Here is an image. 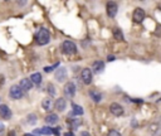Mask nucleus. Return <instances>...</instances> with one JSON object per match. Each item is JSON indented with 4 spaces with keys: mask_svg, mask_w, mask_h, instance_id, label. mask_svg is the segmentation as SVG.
Returning a JSON list of instances; mask_svg holds the SVG:
<instances>
[{
    "mask_svg": "<svg viewBox=\"0 0 161 136\" xmlns=\"http://www.w3.org/2000/svg\"><path fill=\"white\" fill-rule=\"evenodd\" d=\"M62 50H63V53H66L68 56L76 54L77 53V45L71 40H64L62 43Z\"/></svg>",
    "mask_w": 161,
    "mask_h": 136,
    "instance_id": "2",
    "label": "nucleus"
},
{
    "mask_svg": "<svg viewBox=\"0 0 161 136\" xmlns=\"http://www.w3.org/2000/svg\"><path fill=\"white\" fill-rule=\"evenodd\" d=\"M113 37H115L117 40H123V34L121 32V29H119V28H115L113 29Z\"/></svg>",
    "mask_w": 161,
    "mask_h": 136,
    "instance_id": "20",
    "label": "nucleus"
},
{
    "mask_svg": "<svg viewBox=\"0 0 161 136\" xmlns=\"http://www.w3.org/2000/svg\"><path fill=\"white\" fill-rule=\"evenodd\" d=\"M58 66H59V63H56L54 66H50V67H45L44 71H45V72H50V71H53V69H54L56 67H58Z\"/></svg>",
    "mask_w": 161,
    "mask_h": 136,
    "instance_id": "26",
    "label": "nucleus"
},
{
    "mask_svg": "<svg viewBox=\"0 0 161 136\" xmlns=\"http://www.w3.org/2000/svg\"><path fill=\"white\" fill-rule=\"evenodd\" d=\"M58 116L56 113H50V115H48V116L45 117V122L48 124V125H54V124H57L58 122Z\"/></svg>",
    "mask_w": 161,
    "mask_h": 136,
    "instance_id": "15",
    "label": "nucleus"
},
{
    "mask_svg": "<svg viewBox=\"0 0 161 136\" xmlns=\"http://www.w3.org/2000/svg\"><path fill=\"white\" fill-rule=\"evenodd\" d=\"M56 80L58 81V82H64V81H66L67 80V69H66V68H64V67H61L59 68V69H58L57 72H56Z\"/></svg>",
    "mask_w": 161,
    "mask_h": 136,
    "instance_id": "11",
    "label": "nucleus"
},
{
    "mask_svg": "<svg viewBox=\"0 0 161 136\" xmlns=\"http://www.w3.org/2000/svg\"><path fill=\"white\" fill-rule=\"evenodd\" d=\"M72 107H73V111H72V112L74 113V116H76V115H77V116H82V115H83V108L80 107L79 105L73 103Z\"/></svg>",
    "mask_w": 161,
    "mask_h": 136,
    "instance_id": "17",
    "label": "nucleus"
},
{
    "mask_svg": "<svg viewBox=\"0 0 161 136\" xmlns=\"http://www.w3.org/2000/svg\"><path fill=\"white\" fill-rule=\"evenodd\" d=\"M63 91H64V96L68 98H72V97H74V93H76V85L73 82H68V83H66Z\"/></svg>",
    "mask_w": 161,
    "mask_h": 136,
    "instance_id": "3",
    "label": "nucleus"
},
{
    "mask_svg": "<svg viewBox=\"0 0 161 136\" xmlns=\"http://www.w3.org/2000/svg\"><path fill=\"white\" fill-rule=\"evenodd\" d=\"M107 136H121V134L119 131H116V130H111Z\"/></svg>",
    "mask_w": 161,
    "mask_h": 136,
    "instance_id": "25",
    "label": "nucleus"
},
{
    "mask_svg": "<svg viewBox=\"0 0 161 136\" xmlns=\"http://www.w3.org/2000/svg\"><path fill=\"white\" fill-rule=\"evenodd\" d=\"M110 111L112 115H115V116H121L123 113V108L120 103L113 102V103H111V106H110Z\"/></svg>",
    "mask_w": 161,
    "mask_h": 136,
    "instance_id": "9",
    "label": "nucleus"
},
{
    "mask_svg": "<svg viewBox=\"0 0 161 136\" xmlns=\"http://www.w3.org/2000/svg\"><path fill=\"white\" fill-rule=\"evenodd\" d=\"M4 130H5L4 124H3V122H0V135H3V134H4Z\"/></svg>",
    "mask_w": 161,
    "mask_h": 136,
    "instance_id": "28",
    "label": "nucleus"
},
{
    "mask_svg": "<svg viewBox=\"0 0 161 136\" xmlns=\"http://www.w3.org/2000/svg\"><path fill=\"white\" fill-rule=\"evenodd\" d=\"M48 88V93H49L50 96H54L56 95V88H54V85H53V83H48V86H47Z\"/></svg>",
    "mask_w": 161,
    "mask_h": 136,
    "instance_id": "23",
    "label": "nucleus"
},
{
    "mask_svg": "<svg viewBox=\"0 0 161 136\" xmlns=\"http://www.w3.org/2000/svg\"><path fill=\"white\" fill-rule=\"evenodd\" d=\"M79 136H91V134H89V132H87V131H82Z\"/></svg>",
    "mask_w": 161,
    "mask_h": 136,
    "instance_id": "30",
    "label": "nucleus"
},
{
    "mask_svg": "<svg viewBox=\"0 0 161 136\" xmlns=\"http://www.w3.org/2000/svg\"><path fill=\"white\" fill-rule=\"evenodd\" d=\"M19 88L23 92H28L29 90L33 88V83H31V81L29 80V78H23V80L19 82Z\"/></svg>",
    "mask_w": 161,
    "mask_h": 136,
    "instance_id": "8",
    "label": "nucleus"
},
{
    "mask_svg": "<svg viewBox=\"0 0 161 136\" xmlns=\"http://www.w3.org/2000/svg\"><path fill=\"white\" fill-rule=\"evenodd\" d=\"M89 96L92 97V100L94 102H100L102 100V95L100 92H96V91H89Z\"/></svg>",
    "mask_w": 161,
    "mask_h": 136,
    "instance_id": "19",
    "label": "nucleus"
},
{
    "mask_svg": "<svg viewBox=\"0 0 161 136\" xmlns=\"http://www.w3.org/2000/svg\"><path fill=\"white\" fill-rule=\"evenodd\" d=\"M29 80L31 81V83H35V85H40L42 83V75L40 73H33L30 76Z\"/></svg>",
    "mask_w": 161,
    "mask_h": 136,
    "instance_id": "16",
    "label": "nucleus"
},
{
    "mask_svg": "<svg viewBox=\"0 0 161 136\" xmlns=\"http://www.w3.org/2000/svg\"><path fill=\"white\" fill-rule=\"evenodd\" d=\"M8 136H15V132H14V131H10Z\"/></svg>",
    "mask_w": 161,
    "mask_h": 136,
    "instance_id": "33",
    "label": "nucleus"
},
{
    "mask_svg": "<svg viewBox=\"0 0 161 136\" xmlns=\"http://www.w3.org/2000/svg\"><path fill=\"white\" fill-rule=\"evenodd\" d=\"M35 134H40V135H52V129L50 127H42V129H37Z\"/></svg>",
    "mask_w": 161,
    "mask_h": 136,
    "instance_id": "18",
    "label": "nucleus"
},
{
    "mask_svg": "<svg viewBox=\"0 0 161 136\" xmlns=\"http://www.w3.org/2000/svg\"><path fill=\"white\" fill-rule=\"evenodd\" d=\"M107 59H108L110 62L111 61H115V56H108V58H107Z\"/></svg>",
    "mask_w": 161,
    "mask_h": 136,
    "instance_id": "31",
    "label": "nucleus"
},
{
    "mask_svg": "<svg viewBox=\"0 0 161 136\" xmlns=\"http://www.w3.org/2000/svg\"><path fill=\"white\" fill-rule=\"evenodd\" d=\"M80 78L86 85H91V82H92V71L89 68H84L82 73H80Z\"/></svg>",
    "mask_w": 161,
    "mask_h": 136,
    "instance_id": "7",
    "label": "nucleus"
},
{
    "mask_svg": "<svg viewBox=\"0 0 161 136\" xmlns=\"http://www.w3.org/2000/svg\"><path fill=\"white\" fill-rule=\"evenodd\" d=\"M68 122H71V127L72 129H77L80 124H82V121H80V118H77V120H73V118H71V120H68Z\"/></svg>",
    "mask_w": 161,
    "mask_h": 136,
    "instance_id": "21",
    "label": "nucleus"
},
{
    "mask_svg": "<svg viewBox=\"0 0 161 136\" xmlns=\"http://www.w3.org/2000/svg\"><path fill=\"white\" fill-rule=\"evenodd\" d=\"M24 95V92L20 90L19 86H12L10 87V91H9V96L14 98V100H19V98H21Z\"/></svg>",
    "mask_w": 161,
    "mask_h": 136,
    "instance_id": "5",
    "label": "nucleus"
},
{
    "mask_svg": "<svg viewBox=\"0 0 161 136\" xmlns=\"http://www.w3.org/2000/svg\"><path fill=\"white\" fill-rule=\"evenodd\" d=\"M5 83V78H4V76L3 75H0V87H1Z\"/></svg>",
    "mask_w": 161,
    "mask_h": 136,
    "instance_id": "29",
    "label": "nucleus"
},
{
    "mask_svg": "<svg viewBox=\"0 0 161 136\" xmlns=\"http://www.w3.org/2000/svg\"><path fill=\"white\" fill-rule=\"evenodd\" d=\"M53 100H52V97H48V98H44V100L42 101V106H43V108L45 110V111H49V110L52 108V106H53Z\"/></svg>",
    "mask_w": 161,
    "mask_h": 136,
    "instance_id": "14",
    "label": "nucleus"
},
{
    "mask_svg": "<svg viewBox=\"0 0 161 136\" xmlns=\"http://www.w3.org/2000/svg\"><path fill=\"white\" fill-rule=\"evenodd\" d=\"M64 136H74V134L73 132H66V134H64Z\"/></svg>",
    "mask_w": 161,
    "mask_h": 136,
    "instance_id": "32",
    "label": "nucleus"
},
{
    "mask_svg": "<svg viewBox=\"0 0 161 136\" xmlns=\"http://www.w3.org/2000/svg\"><path fill=\"white\" fill-rule=\"evenodd\" d=\"M24 136H37V135H33V134H24Z\"/></svg>",
    "mask_w": 161,
    "mask_h": 136,
    "instance_id": "35",
    "label": "nucleus"
},
{
    "mask_svg": "<svg viewBox=\"0 0 161 136\" xmlns=\"http://www.w3.org/2000/svg\"><path fill=\"white\" fill-rule=\"evenodd\" d=\"M105 69V62L103 61H96L92 64V71L94 73H101Z\"/></svg>",
    "mask_w": 161,
    "mask_h": 136,
    "instance_id": "12",
    "label": "nucleus"
},
{
    "mask_svg": "<svg viewBox=\"0 0 161 136\" xmlns=\"http://www.w3.org/2000/svg\"><path fill=\"white\" fill-rule=\"evenodd\" d=\"M0 117H3L4 120H10L12 118V111L7 105H1L0 106Z\"/></svg>",
    "mask_w": 161,
    "mask_h": 136,
    "instance_id": "10",
    "label": "nucleus"
},
{
    "mask_svg": "<svg viewBox=\"0 0 161 136\" xmlns=\"http://www.w3.org/2000/svg\"><path fill=\"white\" fill-rule=\"evenodd\" d=\"M37 43L40 44V45H44V44H48L49 43V39H50V34H49V30L47 28H40L37 33Z\"/></svg>",
    "mask_w": 161,
    "mask_h": 136,
    "instance_id": "1",
    "label": "nucleus"
},
{
    "mask_svg": "<svg viewBox=\"0 0 161 136\" xmlns=\"http://www.w3.org/2000/svg\"><path fill=\"white\" fill-rule=\"evenodd\" d=\"M54 105V107L58 110V111H64V110H66V106H67V102H66V100H64V98H58V100L53 103Z\"/></svg>",
    "mask_w": 161,
    "mask_h": 136,
    "instance_id": "13",
    "label": "nucleus"
},
{
    "mask_svg": "<svg viewBox=\"0 0 161 136\" xmlns=\"http://www.w3.org/2000/svg\"><path fill=\"white\" fill-rule=\"evenodd\" d=\"M26 121H28V124H30V125H34L37 122V116L34 113H29L28 116H26Z\"/></svg>",
    "mask_w": 161,
    "mask_h": 136,
    "instance_id": "22",
    "label": "nucleus"
},
{
    "mask_svg": "<svg viewBox=\"0 0 161 136\" xmlns=\"http://www.w3.org/2000/svg\"><path fill=\"white\" fill-rule=\"evenodd\" d=\"M106 9H107V15L110 18H115L117 14V10H119V7H117V4L115 1H108Z\"/></svg>",
    "mask_w": 161,
    "mask_h": 136,
    "instance_id": "6",
    "label": "nucleus"
},
{
    "mask_svg": "<svg viewBox=\"0 0 161 136\" xmlns=\"http://www.w3.org/2000/svg\"><path fill=\"white\" fill-rule=\"evenodd\" d=\"M145 17H146V14H145L143 9H141V8H136L135 10H133V14H132V19H133V22H136V23H141L142 20L145 19Z\"/></svg>",
    "mask_w": 161,
    "mask_h": 136,
    "instance_id": "4",
    "label": "nucleus"
},
{
    "mask_svg": "<svg viewBox=\"0 0 161 136\" xmlns=\"http://www.w3.org/2000/svg\"><path fill=\"white\" fill-rule=\"evenodd\" d=\"M18 4L19 5H24V4H26V1H18Z\"/></svg>",
    "mask_w": 161,
    "mask_h": 136,
    "instance_id": "34",
    "label": "nucleus"
},
{
    "mask_svg": "<svg viewBox=\"0 0 161 136\" xmlns=\"http://www.w3.org/2000/svg\"><path fill=\"white\" fill-rule=\"evenodd\" d=\"M52 134H54V135H57V136H59V135H61V132H59V127H57V129H54V130H52Z\"/></svg>",
    "mask_w": 161,
    "mask_h": 136,
    "instance_id": "27",
    "label": "nucleus"
},
{
    "mask_svg": "<svg viewBox=\"0 0 161 136\" xmlns=\"http://www.w3.org/2000/svg\"><path fill=\"white\" fill-rule=\"evenodd\" d=\"M151 130H152V134H156V131L159 130V125L157 124L151 125V126H150V131H151Z\"/></svg>",
    "mask_w": 161,
    "mask_h": 136,
    "instance_id": "24",
    "label": "nucleus"
}]
</instances>
